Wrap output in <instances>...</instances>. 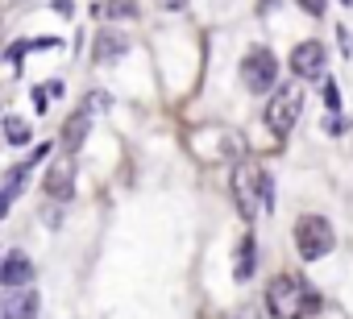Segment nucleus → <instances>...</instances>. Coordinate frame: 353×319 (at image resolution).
Returning a JSON list of instances; mask_svg holds the SVG:
<instances>
[{
	"mask_svg": "<svg viewBox=\"0 0 353 319\" xmlns=\"http://www.w3.org/2000/svg\"><path fill=\"white\" fill-rule=\"evenodd\" d=\"M258 199H262V208L274 204V179H270L266 170H258Z\"/></svg>",
	"mask_w": 353,
	"mask_h": 319,
	"instance_id": "4468645a",
	"label": "nucleus"
},
{
	"mask_svg": "<svg viewBox=\"0 0 353 319\" xmlns=\"http://www.w3.org/2000/svg\"><path fill=\"white\" fill-rule=\"evenodd\" d=\"M291 71L299 75V79H320L324 75V42H299L295 46V54H291Z\"/></svg>",
	"mask_w": 353,
	"mask_h": 319,
	"instance_id": "0eeeda50",
	"label": "nucleus"
},
{
	"mask_svg": "<svg viewBox=\"0 0 353 319\" xmlns=\"http://www.w3.org/2000/svg\"><path fill=\"white\" fill-rule=\"evenodd\" d=\"M83 133H88V108H79V112H71V116H67L63 149H67V153H75V149H79V141H83Z\"/></svg>",
	"mask_w": 353,
	"mask_h": 319,
	"instance_id": "9b49d317",
	"label": "nucleus"
},
{
	"mask_svg": "<svg viewBox=\"0 0 353 319\" xmlns=\"http://www.w3.org/2000/svg\"><path fill=\"white\" fill-rule=\"evenodd\" d=\"M341 5H353V0H341Z\"/></svg>",
	"mask_w": 353,
	"mask_h": 319,
	"instance_id": "6ab92c4d",
	"label": "nucleus"
},
{
	"mask_svg": "<svg viewBox=\"0 0 353 319\" xmlns=\"http://www.w3.org/2000/svg\"><path fill=\"white\" fill-rule=\"evenodd\" d=\"M299 104H303L299 87H287V91H279V96L266 104V124H270V133L287 137V133L295 129V120H299Z\"/></svg>",
	"mask_w": 353,
	"mask_h": 319,
	"instance_id": "20e7f679",
	"label": "nucleus"
},
{
	"mask_svg": "<svg viewBox=\"0 0 353 319\" xmlns=\"http://www.w3.org/2000/svg\"><path fill=\"white\" fill-rule=\"evenodd\" d=\"M162 5H166V9H179V5H183V0H162Z\"/></svg>",
	"mask_w": 353,
	"mask_h": 319,
	"instance_id": "a211bd4d",
	"label": "nucleus"
},
{
	"mask_svg": "<svg viewBox=\"0 0 353 319\" xmlns=\"http://www.w3.org/2000/svg\"><path fill=\"white\" fill-rule=\"evenodd\" d=\"M9 199H13L9 191H0V220H5V212H9Z\"/></svg>",
	"mask_w": 353,
	"mask_h": 319,
	"instance_id": "f3484780",
	"label": "nucleus"
},
{
	"mask_svg": "<svg viewBox=\"0 0 353 319\" xmlns=\"http://www.w3.org/2000/svg\"><path fill=\"white\" fill-rule=\"evenodd\" d=\"M34 278V265H30V257H21V253H9L5 257V265H0V286L5 290H13V286H26Z\"/></svg>",
	"mask_w": 353,
	"mask_h": 319,
	"instance_id": "1a4fd4ad",
	"label": "nucleus"
},
{
	"mask_svg": "<svg viewBox=\"0 0 353 319\" xmlns=\"http://www.w3.org/2000/svg\"><path fill=\"white\" fill-rule=\"evenodd\" d=\"M241 83H245L254 96L270 91V87L279 83V58H274L266 46H254V50L241 58Z\"/></svg>",
	"mask_w": 353,
	"mask_h": 319,
	"instance_id": "7ed1b4c3",
	"label": "nucleus"
},
{
	"mask_svg": "<svg viewBox=\"0 0 353 319\" xmlns=\"http://www.w3.org/2000/svg\"><path fill=\"white\" fill-rule=\"evenodd\" d=\"M42 187H46L50 199H71L75 195V153L54 157L50 170H46V179H42Z\"/></svg>",
	"mask_w": 353,
	"mask_h": 319,
	"instance_id": "423d86ee",
	"label": "nucleus"
},
{
	"mask_svg": "<svg viewBox=\"0 0 353 319\" xmlns=\"http://www.w3.org/2000/svg\"><path fill=\"white\" fill-rule=\"evenodd\" d=\"M5 137H9L13 145H26V141H30V124H26L21 116H5Z\"/></svg>",
	"mask_w": 353,
	"mask_h": 319,
	"instance_id": "ddd939ff",
	"label": "nucleus"
},
{
	"mask_svg": "<svg viewBox=\"0 0 353 319\" xmlns=\"http://www.w3.org/2000/svg\"><path fill=\"white\" fill-rule=\"evenodd\" d=\"M125 50H129V42L117 38V34H100V38H96V58H100V63H112V58L125 54Z\"/></svg>",
	"mask_w": 353,
	"mask_h": 319,
	"instance_id": "f8f14e48",
	"label": "nucleus"
},
{
	"mask_svg": "<svg viewBox=\"0 0 353 319\" xmlns=\"http://www.w3.org/2000/svg\"><path fill=\"white\" fill-rule=\"evenodd\" d=\"M332 245H336V232H332V224H328L324 216H299V220H295V249H299L303 261L328 257Z\"/></svg>",
	"mask_w": 353,
	"mask_h": 319,
	"instance_id": "f03ea898",
	"label": "nucleus"
},
{
	"mask_svg": "<svg viewBox=\"0 0 353 319\" xmlns=\"http://www.w3.org/2000/svg\"><path fill=\"white\" fill-rule=\"evenodd\" d=\"M5 319H38V290L30 282L5 290Z\"/></svg>",
	"mask_w": 353,
	"mask_h": 319,
	"instance_id": "6e6552de",
	"label": "nucleus"
},
{
	"mask_svg": "<svg viewBox=\"0 0 353 319\" xmlns=\"http://www.w3.org/2000/svg\"><path fill=\"white\" fill-rule=\"evenodd\" d=\"M324 5H328V0H299V9L312 13V17H324Z\"/></svg>",
	"mask_w": 353,
	"mask_h": 319,
	"instance_id": "dca6fc26",
	"label": "nucleus"
},
{
	"mask_svg": "<svg viewBox=\"0 0 353 319\" xmlns=\"http://www.w3.org/2000/svg\"><path fill=\"white\" fill-rule=\"evenodd\" d=\"M324 104H328V112H336V108H341V91H336V79H324Z\"/></svg>",
	"mask_w": 353,
	"mask_h": 319,
	"instance_id": "2eb2a0df",
	"label": "nucleus"
},
{
	"mask_svg": "<svg viewBox=\"0 0 353 319\" xmlns=\"http://www.w3.org/2000/svg\"><path fill=\"white\" fill-rule=\"evenodd\" d=\"M258 170L250 166V162H237L233 166V204H237V212H241V220H258V208H262V199H258Z\"/></svg>",
	"mask_w": 353,
	"mask_h": 319,
	"instance_id": "39448f33",
	"label": "nucleus"
},
{
	"mask_svg": "<svg viewBox=\"0 0 353 319\" xmlns=\"http://www.w3.org/2000/svg\"><path fill=\"white\" fill-rule=\"evenodd\" d=\"M254 265H258V236L245 232L241 245H237V265H233V278L237 282H250L254 278Z\"/></svg>",
	"mask_w": 353,
	"mask_h": 319,
	"instance_id": "9d476101",
	"label": "nucleus"
},
{
	"mask_svg": "<svg viewBox=\"0 0 353 319\" xmlns=\"http://www.w3.org/2000/svg\"><path fill=\"white\" fill-rule=\"evenodd\" d=\"M320 307H324L320 294L299 274H279L266 286V311L274 319H312V315H320Z\"/></svg>",
	"mask_w": 353,
	"mask_h": 319,
	"instance_id": "f257e3e1",
	"label": "nucleus"
}]
</instances>
